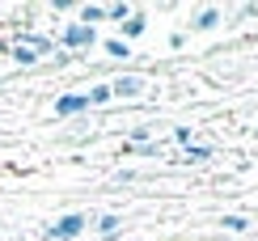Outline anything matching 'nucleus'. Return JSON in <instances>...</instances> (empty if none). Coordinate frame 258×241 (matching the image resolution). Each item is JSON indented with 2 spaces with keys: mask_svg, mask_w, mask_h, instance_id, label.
Listing matches in <instances>:
<instances>
[{
  "mask_svg": "<svg viewBox=\"0 0 258 241\" xmlns=\"http://www.w3.org/2000/svg\"><path fill=\"white\" fill-rule=\"evenodd\" d=\"M85 228H89V216L85 212H63V216H55V224L42 228V237L47 241H77Z\"/></svg>",
  "mask_w": 258,
  "mask_h": 241,
  "instance_id": "f03ea898",
  "label": "nucleus"
},
{
  "mask_svg": "<svg viewBox=\"0 0 258 241\" xmlns=\"http://www.w3.org/2000/svg\"><path fill=\"white\" fill-rule=\"evenodd\" d=\"M114 182H119V186H127V182H136V169H119V173H114Z\"/></svg>",
  "mask_w": 258,
  "mask_h": 241,
  "instance_id": "a211bd4d",
  "label": "nucleus"
},
{
  "mask_svg": "<svg viewBox=\"0 0 258 241\" xmlns=\"http://www.w3.org/2000/svg\"><path fill=\"white\" fill-rule=\"evenodd\" d=\"M93 228H98V237H119V228H123V220L114 212H102L98 220H93Z\"/></svg>",
  "mask_w": 258,
  "mask_h": 241,
  "instance_id": "9d476101",
  "label": "nucleus"
},
{
  "mask_svg": "<svg viewBox=\"0 0 258 241\" xmlns=\"http://www.w3.org/2000/svg\"><path fill=\"white\" fill-rule=\"evenodd\" d=\"M220 228H224V233H245V228H250V216L233 212V216H224V220H220Z\"/></svg>",
  "mask_w": 258,
  "mask_h": 241,
  "instance_id": "ddd939ff",
  "label": "nucleus"
},
{
  "mask_svg": "<svg viewBox=\"0 0 258 241\" xmlns=\"http://www.w3.org/2000/svg\"><path fill=\"white\" fill-rule=\"evenodd\" d=\"M9 59H13L17 68H38V64H42L30 47H17V42H9Z\"/></svg>",
  "mask_w": 258,
  "mask_h": 241,
  "instance_id": "1a4fd4ad",
  "label": "nucleus"
},
{
  "mask_svg": "<svg viewBox=\"0 0 258 241\" xmlns=\"http://www.w3.org/2000/svg\"><path fill=\"white\" fill-rule=\"evenodd\" d=\"M98 30H89V26H81V21H63L59 26V38H55V47L59 51H68L72 59H89V51L98 47Z\"/></svg>",
  "mask_w": 258,
  "mask_h": 241,
  "instance_id": "f257e3e1",
  "label": "nucleus"
},
{
  "mask_svg": "<svg viewBox=\"0 0 258 241\" xmlns=\"http://www.w3.org/2000/svg\"><path fill=\"white\" fill-rule=\"evenodd\" d=\"M182 161H190V165H203V161H212V144H186L182 148Z\"/></svg>",
  "mask_w": 258,
  "mask_h": 241,
  "instance_id": "9b49d317",
  "label": "nucleus"
},
{
  "mask_svg": "<svg viewBox=\"0 0 258 241\" xmlns=\"http://www.w3.org/2000/svg\"><path fill=\"white\" fill-rule=\"evenodd\" d=\"M144 34H148V17L140 13V9H132V17H127L123 26H119V38L127 42V47H132V42H136V38H144Z\"/></svg>",
  "mask_w": 258,
  "mask_h": 241,
  "instance_id": "423d86ee",
  "label": "nucleus"
},
{
  "mask_svg": "<svg viewBox=\"0 0 258 241\" xmlns=\"http://www.w3.org/2000/svg\"><path fill=\"white\" fill-rule=\"evenodd\" d=\"M77 21H81V26H89V30H98L102 21H106V5H81L77 9Z\"/></svg>",
  "mask_w": 258,
  "mask_h": 241,
  "instance_id": "6e6552de",
  "label": "nucleus"
},
{
  "mask_svg": "<svg viewBox=\"0 0 258 241\" xmlns=\"http://www.w3.org/2000/svg\"><path fill=\"white\" fill-rule=\"evenodd\" d=\"M127 17H132V5H127V0H123V5H106V21H119V26H123Z\"/></svg>",
  "mask_w": 258,
  "mask_h": 241,
  "instance_id": "4468645a",
  "label": "nucleus"
},
{
  "mask_svg": "<svg viewBox=\"0 0 258 241\" xmlns=\"http://www.w3.org/2000/svg\"><path fill=\"white\" fill-rule=\"evenodd\" d=\"M102 51H106V55H110V59H132V55H136V51L127 47L123 38H106V42H102Z\"/></svg>",
  "mask_w": 258,
  "mask_h": 241,
  "instance_id": "f8f14e48",
  "label": "nucleus"
},
{
  "mask_svg": "<svg viewBox=\"0 0 258 241\" xmlns=\"http://www.w3.org/2000/svg\"><path fill=\"white\" fill-rule=\"evenodd\" d=\"M51 64H55V68H68V64H72V55H68V51H59V47H55V51H51Z\"/></svg>",
  "mask_w": 258,
  "mask_h": 241,
  "instance_id": "dca6fc26",
  "label": "nucleus"
},
{
  "mask_svg": "<svg viewBox=\"0 0 258 241\" xmlns=\"http://www.w3.org/2000/svg\"><path fill=\"white\" fill-rule=\"evenodd\" d=\"M85 110H89V106H85V93H59L55 102H51V114L55 118H77Z\"/></svg>",
  "mask_w": 258,
  "mask_h": 241,
  "instance_id": "39448f33",
  "label": "nucleus"
},
{
  "mask_svg": "<svg viewBox=\"0 0 258 241\" xmlns=\"http://www.w3.org/2000/svg\"><path fill=\"white\" fill-rule=\"evenodd\" d=\"M0 55H9V38H0Z\"/></svg>",
  "mask_w": 258,
  "mask_h": 241,
  "instance_id": "6ab92c4d",
  "label": "nucleus"
},
{
  "mask_svg": "<svg viewBox=\"0 0 258 241\" xmlns=\"http://www.w3.org/2000/svg\"><path fill=\"white\" fill-rule=\"evenodd\" d=\"M254 136H258V127H254Z\"/></svg>",
  "mask_w": 258,
  "mask_h": 241,
  "instance_id": "aec40b11",
  "label": "nucleus"
},
{
  "mask_svg": "<svg viewBox=\"0 0 258 241\" xmlns=\"http://www.w3.org/2000/svg\"><path fill=\"white\" fill-rule=\"evenodd\" d=\"M174 144H182V148H186V144H195V127L178 123V127H174Z\"/></svg>",
  "mask_w": 258,
  "mask_h": 241,
  "instance_id": "2eb2a0df",
  "label": "nucleus"
},
{
  "mask_svg": "<svg viewBox=\"0 0 258 241\" xmlns=\"http://www.w3.org/2000/svg\"><path fill=\"white\" fill-rule=\"evenodd\" d=\"M114 102V93H110V81H98V85H89V93H85V106L89 110H102V106H110Z\"/></svg>",
  "mask_w": 258,
  "mask_h": 241,
  "instance_id": "0eeeda50",
  "label": "nucleus"
},
{
  "mask_svg": "<svg viewBox=\"0 0 258 241\" xmlns=\"http://www.w3.org/2000/svg\"><path fill=\"white\" fill-rule=\"evenodd\" d=\"M216 26H224V9H220V5H203V9H195L190 21H186V30H195V34H212Z\"/></svg>",
  "mask_w": 258,
  "mask_h": 241,
  "instance_id": "20e7f679",
  "label": "nucleus"
},
{
  "mask_svg": "<svg viewBox=\"0 0 258 241\" xmlns=\"http://www.w3.org/2000/svg\"><path fill=\"white\" fill-rule=\"evenodd\" d=\"M144 89H148V76H144V72H119V76L110 81L114 102H119V97H123V102H136V97L144 93Z\"/></svg>",
  "mask_w": 258,
  "mask_h": 241,
  "instance_id": "7ed1b4c3",
  "label": "nucleus"
},
{
  "mask_svg": "<svg viewBox=\"0 0 258 241\" xmlns=\"http://www.w3.org/2000/svg\"><path fill=\"white\" fill-rule=\"evenodd\" d=\"M182 42H186V30H174L169 34V51H182Z\"/></svg>",
  "mask_w": 258,
  "mask_h": 241,
  "instance_id": "f3484780",
  "label": "nucleus"
}]
</instances>
